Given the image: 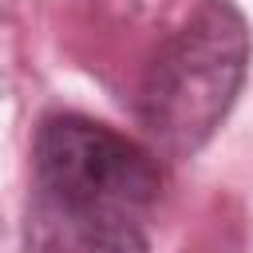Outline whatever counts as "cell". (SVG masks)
<instances>
[{
  "instance_id": "6da1fadb",
  "label": "cell",
  "mask_w": 253,
  "mask_h": 253,
  "mask_svg": "<svg viewBox=\"0 0 253 253\" xmlns=\"http://www.w3.org/2000/svg\"><path fill=\"white\" fill-rule=\"evenodd\" d=\"M154 150L87 115H47L32 142L24 253H146Z\"/></svg>"
},
{
  "instance_id": "7a4b0ae2",
  "label": "cell",
  "mask_w": 253,
  "mask_h": 253,
  "mask_svg": "<svg viewBox=\"0 0 253 253\" xmlns=\"http://www.w3.org/2000/svg\"><path fill=\"white\" fill-rule=\"evenodd\" d=\"M253 40L233 0H198V8L162 40L138 83V123L150 150L170 158L198 154L229 115Z\"/></svg>"
}]
</instances>
